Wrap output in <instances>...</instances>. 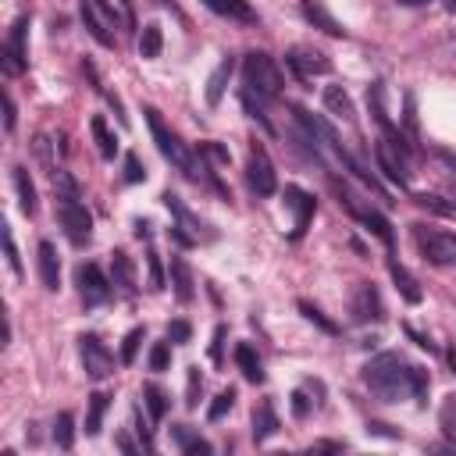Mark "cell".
<instances>
[{"label": "cell", "mask_w": 456, "mask_h": 456, "mask_svg": "<svg viewBox=\"0 0 456 456\" xmlns=\"http://www.w3.org/2000/svg\"><path fill=\"white\" fill-rule=\"evenodd\" d=\"M142 178H146V171H142L139 157L128 153V157H125V182H142Z\"/></svg>", "instance_id": "ee69618b"}, {"label": "cell", "mask_w": 456, "mask_h": 456, "mask_svg": "<svg viewBox=\"0 0 456 456\" xmlns=\"http://www.w3.org/2000/svg\"><path fill=\"white\" fill-rule=\"evenodd\" d=\"M4 128L7 132L14 128V100H11V93H4Z\"/></svg>", "instance_id": "c3c4849f"}, {"label": "cell", "mask_w": 456, "mask_h": 456, "mask_svg": "<svg viewBox=\"0 0 456 456\" xmlns=\"http://www.w3.org/2000/svg\"><path fill=\"white\" fill-rule=\"evenodd\" d=\"M278 428H281V424H278L274 406H271L267 399H264V403H256V410H253V438H256V442H267Z\"/></svg>", "instance_id": "7402d4cb"}, {"label": "cell", "mask_w": 456, "mask_h": 456, "mask_svg": "<svg viewBox=\"0 0 456 456\" xmlns=\"http://www.w3.org/2000/svg\"><path fill=\"white\" fill-rule=\"evenodd\" d=\"M39 281H43V289H50V292H57L61 289V260H57V249H53V242H39Z\"/></svg>", "instance_id": "2e32d148"}, {"label": "cell", "mask_w": 456, "mask_h": 456, "mask_svg": "<svg viewBox=\"0 0 456 456\" xmlns=\"http://www.w3.org/2000/svg\"><path fill=\"white\" fill-rule=\"evenodd\" d=\"M232 71H235V61H232V57H224V61L210 71V78H207V103H210V107H217V103H221V96H224V89H228Z\"/></svg>", "instance_id": "ffe728a7"}, {"label": "cell", "mask_w": 456, "mask_h": 456, "mask_svg": "<svg viewBox=\"0 0 456 456\" xmlns=\"http://www.w3.org/2000/svg\"><path fill=\"white\" fill-rule=\"evenodd\" d=\"M175 442H178V449H182V452H210V442H203L200 435H192L185 424H178V428H175Z\"/></svg>", "instance_id": "1f68e13d"}, {"label": "cell", "mask_w": 456, "mask_h": 456, "mask_svg": "<svg viewBox=\"0 0 456 456\" xmlns=\"http://www.w3.org/2000/svg\"><path fill=\"white\" fill-rule=\"evenodd\" d=\"M410 378H413V399L424 403V399H428V385H431V381H428V370H424V367H413Z\"/></svg>", "instance_id": "ab89813d"}, {"label": "cell", "mask_w": 456, "mask_h": 456, "mask_svg": "<svg viewBox=\"0 0 456 456\" xmlns=\"http://www.w3.org/2000/svg\"><path fill=\"white\" fill-rule=\"evenodd\" d=\"M139 342H142V328H132V331L125 335V342H121V363H132V360H135Z\"/></svg>", "instance_id": "f35d334b"}, {"label": "cell", "mask_w": 456, "mask_h": 456, "mask_svg": "<svg viewBox=\"0 0 456 456\" xmlns=\"http://www.w3.org/2000/svg\"><path fill=\"white\" fill-rule=\"evenodd\" d=\"M78 353H82V367H86V374L93 381H103L114 370V356H110V349L96 335H82L78 338Z\"/></svg>", "instance_id": "9c48e42d"}, {"label": "cell", "mask_w": 456, "mask_h": 456, "mask_svg": "<svg viewBox=\"0 0 456 456\" xmlns=\"http://www.w3.org/2000/svg\"><path fill=\"white\" fill-rule=\"evenodd\" d=\"M413 363H406L399 353H381L363 367V381L370 385V392H378L381 399H399V395H413V378H410Z\"/></svg>", "instance_id": "6da1fadb"}, {"label": "cell", "mask_w": 456, "mask_h": 456, "mask_svg": "<svg viewBox=\"0 0 456 456\" xmlns=\"http://www.w3.org/2000/svg\"><path fill=\"white\" fill-rule=\"evenodd\" d=\"M107 103H110V107H114V114H118V121H121V125H125V121H128V118H125V107H121V100H118V96H114V93H107Z\"/></svg>", "instance_id": "681fc988"}, {"label": "cell", "mask_w": 456, "mask_h": 456, "mask_svg": "<svg viewBox=\"0 0 456 456\" xmlns=\"http://www.w3.org/2000/svg\"><path fill=\"white\" fill-rule=\"evenodd\" d=\"M82 21L89 28V36L100 43V46H114L118 36V18H114V4L110 0H82Z\"/></svg>", "instance_id": "5b68a950"}, {"label": "cell", "mask_w": 456, "mask_h": 456, "mask_svg": "<svg viewBox=\"0 0 456 456\" xmlns=\"http://www.w3.org/2000/svg\"><path fill=\"white\" fill-rule=\"evenodd\" d=\"M445 11H449V14H456V0H445Z\"/></svg>", "instance_id": "11a10c76"}, {"label": "cell", "mask_w": 456, "mask_h": 456, "mask_svg": "<svg viewBox=\"0 0 456 456\" xmlns=\"http://www.w3.org/2000/svg\"><path fill=\"white\" fill-rule=\"evenodd\" d=\"M406 335H410V338H413V342H417V346H420V349H428V353H435V346H431V342H428V335H417V331H413V328H406Z\"/></svg>", "instance_id": "f907efd6"}, {"label": "cell", "mask_w": 456, "mask_h": 456, "mask_svg": "<svg viewBox=\"0 0 456 456\" xmlns=\"http://www.w3.org/2000/svg\"><path fill=\"white\" fill-rule=\"evenodd\" d=\"M246 182H249V189L256 192V196H271L274 189H278V175H274V164H271V157H267V150L264 146H249V160H246Z\"/></svg>", "instance_id": "ba28073f"}, {"label": "cell", "mask_w": 456, "mask_h": 456, "mask_svg": "<svg viewBox=\"0 0 456 456\" xmlns=\"http://www.w3.org/2000/svg\"><path fill=\"white\" fill-rule=\"evenodd\" d=\"M314 406H317V399H306V385L292 392V413H296V417H306Z\"/></svg>", "instance_id": "60d3db41"}, {"label": "cell", "mask_w": 456, "mask_h": 456, "mask_svg": "<svg viewBox=\"0 0 456 456\" xmlns=\"http://www.w3.org/2000/svg\"><path fill=\"white\" fill-rule=\"evenodd\" d=\"M4 253H7L11 271H14V274H21V260H18V249H14V235H11V228H4Z\"/></svg>", "instance_id": "7bdbcfd3"}, {"label": "cell", "mask_w": 456, "mask_h": 456, "mask_svg": "<svg viewBox=\"0 0 456 456\" xmlns=\"http://www.w3.org/2000/svg\"><path fill=\"white\" fill-rule=\"evenodd\" d=\"M356 217H360V221H363V224H367V228H370V232H374V235H378V239H381V242H385L388 249L395 246V235H392V224H388V221H385V217H381V214H378L374 207H363V210H360Z\"/></svg>", "instance_id": "4316f807"}, {"label": "cell", "mask_w": 456, "mask_h": 456, "mask_svg": "<svg viewBox=\"0 0 456 456\" xmlns=\"http://www.w3.org/2000/svg\"><path fill=\"white\" fill-rule=\"evenodd\" d=\"M110 274H114L110 281H114L121 292H132V289H135V278H132V264H128V256H125L121 249L110 256Z\"/></svg>", "instance_id": "83f0119b"}, {"label": "cell", "mask_w": 456, "mask_h": 456, "mask_svg": "<svg viewBox=\"0 0 456 456\" xmlns=\"http://www.w3.org/2000/svg\"><path fill=\"white\" fill-rule=\"evenodd\" d=\"M214 14H221V18H228V21H246V25H253L256 21V11L246 4V0H203Z\"/></svg>", "instance_id": "d6986e66"}, {"label": "cell", "mask_w": 456, "mask_h": 456, "mask_svg": "<svg viewBox=\"0 0 456 456\" xmlns=\"http://www.w3.org/2000/svg\"><path fill=\"white\" fill-rule=\"evenodd\" d=\"M299 310H303V317H306L310 324H317L321 331H328V335H335V331H338V324H335V321H328V317H324V314H321V310H317L314 303H306V299H299Z\"/></svg>", "instance_id": "e575fe53"}, {"label": "cell", "mask_w": 456, "mask_h": 456, "mask_svg": "<svg viewBox=\"0 0 456 456\" xmlns=\"http://www.w3.org/2000/svg\"><path fill=\"white\" fill-rule=\"evenodd\" d=\"M285 64L296 71V78H314V75H328L331 71V61H328V53H321V50H314V46H292L289 50V57H285Z\"/></svg>", "instance_id": "8fae6325"}, {"label": "cell", "mask_w": 456, "mask_h": 456, "mask_svg": "<svg viewBox=\"0 0 456 456\" xmlns=\"http://www.w3.org/2000/svg\"><path fill=\"white\" fill-rule=\"evenodd\" d=\"M299 11H303V18H306L314 28H321V32H328V36H335V39L346 36V25L324 7V0H299Z\"/></svg>", "instance_id": "5bb4252c"}, {"label": "cell", "mask_w": 456, "mask_h": 456, "mask_svg": "<svg viewBox=\"0 0 456 456\" xmlns=\"http://www.w3.org/2000/svg\"><path fill=\"white\" fill-rule=\"evenodd\" d=\"M388 274H392V281H395V289L403 292V299L406 303H420L424 299V292H420V285H417V278L395 260V256H388Z\"/></svg>", "instance_id": "ac0fdd59"}, {"label": "cell", "mask_w": 456, "mask_h": 456, "mask_svg": "<svg viewBox=\"0 0 456 456\" xmlns=\"http://www.w3.org/2000/svg\"><path fill=\"white\" fill-rule=\"evenodd\" d=\"M224 338H228V328L217 324V328H214V342H210V360H214V363L224 360Z\"/></svg>", "instance_id": "b9f144b4"}, {"label": "cell", "mask_w": 456, "mask_h": 456, "mask_svg": "<svg viewBox=\"0 0 456 456\" xmlns=\"http://www.w3.org/2000/svg\"><path fill=\"white\" fill-rule=\"evenodd\" d=\"M413 203L428 214H438V217H456V200H445L438 192H413Z\"/></svg>", "instance_id": "d4e9b609"}, {"label": "cell", "mask_w": 456, "mask_h": 456, "mask_svg": "<svg viewBox=\"0 0 456 456\" xmlns=\"http://www.w3.org/2000/svg\"><path fill=\"white\" fill-rule=\"evenodd\" d=\"M438 428L445 438L456 442V395H445L442 399V410H438Z\"/></svg>", "instance_id": "d6a6232c"}, {"label": "cell", "mask_w": 456, "mask_h": 456, "mask_svg": "<svg viewBox=\"0 0 456 456\" xmlns=\"http://www.w3.org/2000/svg\"><path fill=\"white\" fill-rule=\"evenodd\" d=\"M285 203L292 207V214H296V221H292V239H299L303 232H306V224H310V217H314V210H317V203H314V196H306L303 189H296V185H289L285 189Z\"/></svg>", "instance_id": "9a60e30c"}, {"label": "cell", "mask_w": 456, "mask_h": 456, "mask_svg": "<svg viewBox=\"0 0 456 456\" xmlns=\"http://www.w3.org/2000/svg\"><path fill=\"white\" fill-rule=\"evenodd\" d=\"M413 239H417V249L428 264L435 267H456V235L449 232H431L424 224H413Z\"/></svg>", "instance_id": "277c9868"}, {"label": "cell", "mask_w": 456, "mask_h": 456, "mask_svg": "<svg viewBox=\"0 0 456 456\" xmlns=\"http://www.w3.org/2000/svg\"><path fill=\"white\" fill-rule=\"evenodd\" d=\"M118 449H125V452H135V445H132L125 435H118Z\"/></svg>", "instance_id": "db71d44e"}, {"label": "cell", "mask_w": 456, "mask_h": 456, "mask_svg": "<svg viewBox=\"0 0 456 456\" xmlns=\"http://www.w3.org/2000/svg\"><path fill=\"white\" fill-rule=\"evenodd\" d=\"M14 189H18V207H21V214H36L39 210V200H36V185H32V178H28V171L25 167H14Z\"/></svg>", "instance_id": "603a6c76"}, {"label": "cell", "mask_w": 456, "mask_h": 456, "mask_svg": "<svg viewBox=\"0 0 456 456\" xmlns=\"http://www.w3.org/2000/svg\"><path fill=\"white\" fill-rule=\"evenodd\" d=\"M235 363H239V370H242L246 381H253V385L264 381V363H260V356H256V349L249 342H239L235 346Z\"/></svg>", "instance_id": "44dd1931"}, {"label": "cell", "mask_w": 456, "mask_h": 456, "mask_svg": "<svg viewBox=\"0 0 456 456\" xmlns=\"http://www.w3.org/2000/svg\"><path fill=\"white\" fill-rule=\"evenodd\" d=\"M89 132H93V139H96V146H100V157H103V160H114V153H118V139H114V132L107 128V121H103L100 114H93Z\"/></svg>", "instance_id": "cb8c5ba5"}, {"label": "cell", "mask_w": 456, "mask_h": 456, "mask_svg": "<svg viewBox=\"0 0 456 456\" xmlns=\"http://www.w3.org/2000/svg\"><path fill=\"white\" fill-rule=\"evenodd\" d=\"M75 281H78V296H82L86 306H100L110 296V285H114V281L103 278V271L96 264H82L75 271Z\"/></svg>", "instance_id": "7c38bea8"}, {"label": "cell", "mask_w": 456, "mask_h": 456, "mask_svg": "<svg viewBox=\"0 0 456 456\" xmlns=\"http://www.w3.org/2000/svg\"><path fill=\"white\" fill-rule=\"evenodd\" d=\"M353 317L356 321H381L385 317V303L370 281H360L353 289Z\"/></svg>", "instance_id": "4fadbf2b"}, {"label": "cell", "mask_w": 456, "mask_h": 456, "mask_svg": "<svg viewBox=\"0 0 456 456\" xmlns=\"http://www.w3.org/2000/svg\"><path fill=\"white\" fill-rule=\"evenodd\" d=\"M142 114H146L150 135H153L157 150L164 153V160H171V164H175V167H178L185 178H192V182H200L203 175H210V178H214V171H207V167H203V160H196V157H192V153L182 146V139H178V135H175V132L164 125V118H160V110H157V107H146Z\"/></svg>", "instance_id": "7a4b0ae2"}, {"label": "cell", "mask_w": 456, "mask_h": 456, "mask_svg": "<svg viewBox=\"0 0 456 456\" xmlns=\"http://www.w3.org/2000/svg\"><path fill=\"white\" fill-rule=\"evenodd\" d=\"M135 235H139V239H150V224H146V221H135Z\"/></svg>", "instance_id": "f5cc1de1"}, {"label": "cell", "mask_w": 456, "mask_h": 456, "mask_svg": "<svg viewBox=\"0 0 456 456\" xmlns=\"http://www.w3.org/2000/svg\"><path fill=\"white\" fill-rule=\"evenodd\" d=\"M57 217H61L64 232H68V239H71L75 246L89 242V235H93V217H89V210L78 203V196H61Z\"/></svg>", "instance_id": "52a82bcc"}, {"label": "cell", "mask_w": 456, "mask_h": 456, "mask_svg": "<svg viewBox=\"0 0 456 456\" xmlns=\"http://www.w3.org/2000/svg\"><path fill=\"white\" fill-rule=\"evenodd\" d=\"M142 395H146V410H150V417H153V420H164V413H167V395H164L157 385H146Z\"/></svg>", "instance_id": "836d02e7"}, {"label": "cell", "mask_w": 456, "mask_h": 456, "mask_svg": "<svg viewBox=\"0 0 456 456\" xmlns=\"http://www.w3.org/2000/svg\"><path fill=\"white\" fill-rule=\"evenodd\" d=\"M399 4H406V7H417V4H428V0H399Z\"/></svg>", "instance_id": "9f6ffc18"}, {"label": "cell", "mask_w": 456, "mask_h": 456, "mask_svg": "<svg viewBox=\"0 0 456 456\" xmlns=\"http://www.w3.org/2000/svg\"><path fill=\"white\" fill-rule=\"evenodd\" d=\"M281 86H285V78H281V68L274 64L271 53L249 50L242 57V93L260 96V100H271V96L281 93Z\"/></svg>", "instance_id": "3957f363"}, {"label": "cell", "mask_w": 456, "mask_h": 456, "mask_svg": "<svg viewBox=\"0 0 456 456\" xmlns=\"http://www.w3.org/2000/svg\"><path fill=\"white\" fill-rule=\"evenodd\" d=\"M235 406V388H224V392H217V399L210 403V410H207V420H221L228 410Z\"/></svg>", "instance_id": "8d00e7d4"}, {"label": "cell", "mask_w": 456, "mask_h": 456, "mask_svg": "<svg viewBox=\"0 0 456 456\" xmlns=\"http://www.w3.org/2000/svg\"><path fill=\"white\" fill-rule=\"evenodd\" d=\"M171 363V342H153L150 349V370H167Z\"/></svg>", "instance_id": "74e56055"}, {"label": "cell", "mask_w": 456, "mask_h": 456, "mask_svg": "<svg viewBox=\"0 0 456 456\" xmlns=\"http://www.w3.org/2000/svg\"><path fill=\"white\" fill-rule=\"evenodd\" d=\"M53 442L61 445V449H71V442H75V417L64 410V413H57V420H53Z\"/></svg>", "instance_id": "4dcf8cb0"}, {"label": "cell", "mask_w": 456, "mask_h": 456, "mask_svg": "<svg viewBox=\"0 0 456 456\" xmlns=\"http://www.w3.org/2000/svg\"><path fill=\"white\" fill-rule=\"evenodd\" d=\"M171 285H175V299L185 306V303H192V296H196V281H192V271H189V264L182 260V256H171Z\"/></svg>", "instance_id": "e0dca14e"}, {"label": "cell", "mask_w": 456, "mask_h": 456, "mask_svg": "<svg viewBox=\"0 0 456 456\" xmlns=\"http://www.w3.org/2000/svg\"><path fill=\"white\" fill-rule=\"evenodd\" d=\"M403 121H406V132L417 135V110H413V96L410 93H406V114H403Z\"/></svg>", "instance_id": "7dc6e473"}, {"label": "cell", "mask_w": 456, "mask_h": 456, "mask_svg": "<svg viewBox=\"0 0 456 456\" xmlns=\"http://www.w3.org/2000/svg\"><path fill=\"white\" fill-rule=\"evenodd\" d=\"M25 32H28V18L21 14L11 32H7V43H4V71L7 75H21L28 68V46H25Z\"/></svg>", "instance_id": "30bf717a"}, {"label": "cell", "mask_w": 456, "mask_h": 456, "mask_svg": "<svg viewBox=\"0 0 456 456\" xmlns=\"http://www.w3.org/2000/svg\"><path fill=\"white\" fill-rule=\"evenodd\" d=\"M324 107H328L335 118H342V121H353V100H349V93H346L342 86H328V89H324Z\"/></svg>", "instance_id": "484cf974"}, {"label": "cell", "mask_w": 456, "mask_h": 456, "mask_svg": "<svg viewBox=\"0 0 456 456\" xmlns=\"http://www.w3.org/2000/svg\"><path fill=\"white\" fill-rule=\"evenodd\" d=\"M103 413H107V395L103 392H93L89 395V413H86V435H100Z\"/></svg>", "instance_id": "f1b7e54d"}, {"label": "cell", "mask_w": 456, "mask_h": 456, "mask_svg": "<svg viewBox=\"0 0 456 456\" xmlns=\"http://www.w3.org/2000/svg\"><path fill=\"white\" fill-rule=\"evenodd\" d=\"M200 392H203V374H200V367H189V374H185V406L189 410H196Z\"/></svg>", "instance_id": "d590c367"}, {"label": "cell", "mask_w": 456, "mask_h": 456, "mask_svg": "<svg viewBox=\"0 0 456 456\" xmlns=\"http://www.w3.org/2000/svg\"><path fill=\"white\" fill-rule=\"evenodd\" d=\"M374 160H378V167L395 182V185H410V150L406 146H399V142H392L388 135L385 139H378L374 142Z\"/></svg>", "instance_id": "8992f818"}, {"label": "cell", "mask_w": 456, "mask_h": 456, "mask_svg": "<svg viewBox=\"0 0 456 456\" xmlns=\"http://www.w3.org/2000/svg\"><path fill=\"white\" fill-rule=\"evenodd\" d=\"M160 46H164V36H160V25H142V36H139V53L150 61V57H157L160 53Z\"/></svg>", "instance_id": "f546056e"}, {"label": "cell", "mask_w": 456, "mask_h": 456, "mask_svg": "<svg viewBox=\"0 0 456 456\" xmlns=\"http://www.w3.org/2000/svg\"><path fill=\"white\" fill-rule=\"evenodd\" d=\"M367 431H378V435H388V438H399V431H388V424H378V420H370V424H367Z\"/></svg>", "instance_id": "816d5d0a"}, {"label": "cell", "mask_w": 456, "mask_h": 456, "mask_svg": "<svg viewBox=\"0 0 456 456\" xmlns=\"http://www.w3.org/2000/svg\"><path fill=\"white\" fill-rule=\"evenodd\" d=\"M449 363H452V370H456V349H452V353H449Z\"/></svg>", "instance_id": "6f0895ef"}, {"label": "cell", "mask_w": 456, "mask_h": 456, "mask_svg": "<svg viewBox=\"0 0 456 456\" xmlns=\"http://www.w3.org/2000/svg\"><path fill=\"white\" fill-rule=\"evenodd\" d=\"M146 264H150V289H164V274H160V260H157V253H153V249L146 253Z\"/></svg>", "instance_id": "f6af8a7d"}, {"label": "cell", "mask_w": 456, "mask_h": 456, "mask_svg": "<svg viewBox=\"0 0 456 456\" xmlns=\"http://www.w3.org/2000/svg\"><path fill=\"white\" fill-rule=\"evenodd\" d=\"M189 335H192V328H189L185 321H171V324H167V338H171V342H189Z\"/></svg>", "instance_id": "bcb514c9"}]
</instances>
